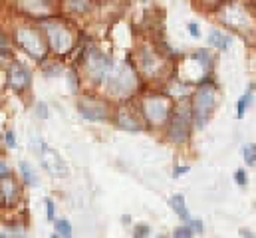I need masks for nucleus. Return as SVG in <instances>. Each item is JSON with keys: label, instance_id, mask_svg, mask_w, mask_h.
I'll list each match as a JSON object with an SVG mask.
<instances>
[{"label": "nucleus", "instance_id": "33", "mask_svg": "<svg viewBox=\"0 0 256 238\" xmlns=\"http://www.w3.org/2000/svg\"><path fill=\"white\" fill-rule=\"evenodd\" d=\"M36 114H38V118L40 119H48V116H50V110H48V106L46 104H36Z\"/></svg>", "mask_w": 256, "mask_h": 238}, {"label": "nucleus", "instance_id": "6", "mask_svg": "<svg viewBox=\"0 0 256 238\" xmlns=\"http://www.w3.org/2000/svg\"><path fill=\"white\" fill-rule=\"evenodd\" d=\"M192 125L194 123H192L191 104H187V102L175 104L173 106V112L169 116V121L165 125L167 127L169 141H173V143H185V141H189Z\"/></svg>", "mask_w": 256, "mask_h": 238}, {"label": "nucleus", "instance_id": "5", "mask_svg": "<svg viewBox=\"0 0 256 238\" xmlns=\"http://www.w3.org/2000/svg\"><path fill=\"white\" fill-rule=\"evenodd\" d=\"M108 86V94L114 96V98H122L126 100L129 98L135 90H137V84H139V72L133 68V66H128V62H122V64H114L112 72L108 74L106 82Z\"/></svg>", "mask_w": 256, "mask_h": 238}, {"label": "nucleus", "instance_id": "3", "mask_svg": "<svg viewBox=\"0 0 256 238\" xmlns=\"http://www.w3.org/2000/svg\"><path fill=\"white\" fill-rule=\"evenodd\" d=\"M82 58L78 60V64L84 68L88 80L94 84V86H102L108 78V74L112 72L114 68V58L106 52H102L98 46L94 44H88L82 48Z\"/></svg>", "mask_w": 256, "mask_h": 238}, {"label": "nucleus", "instance_id": "11", "mask_svg": "<svg viewBox=\"0 0 256 238\" xmlns=\"http://www.w3.org/2000/svg\"><path fill=\"white\" fill-rule=\"evenodd\" d=\"M4 74H6L4 86H6L12 94L22 96V94H26V92L32 88V80H34V76H32V70H30L24 62H20V60H12V62L6 66Z\"/></svg>", "mask_w": 256, "mask_h": 238}, {"label": "nucleus", "instance_id": "13", "mask_svg": "<svg viewBox=\"0 0 256 238\" xmlns=\"http://www.w3.org/2000/svg\"><path fill=\"white\" fill-rule=\"evenodd\" d=\"M16 10L22 16L40 22L44 18L60 14V4L58 0H16Z\"/></svg>", "mask_w": 256, "mask_h": 238}, {"label": "nucleus", "instance_id": "37", "mask_svg": "<svg viewBox=\"0 0 256 238\" xmlns=\"http://www.w3.org/2000/svg\"><path fill=\"white\" fill-rule=\"evenodd\" d=\"M0 48H8V36L0 30Z\"/></svg>", "mask_w": 256, "mask_h": 238}, {"label": "nucleus", "instance_id": "21", "mask_svg": "<svg viewBox=\"0 0 256 238\" xmlns=\"http://www.w3.org/2000/svg\"><path fill=\"white\" fill-rule=\"evenodd\" d=\"M208 44L212 46V48H216V50H228V46H230V36H226L222 30H210L208 32Z\"/></svg>", "mask_w": 256, "mask_h": 238}, {"label": "nucleus", "instance_id": "15", "mask_svg": "<svg viewBox=\"0 0 256 238\" xmlns=\"http://www.w3.org/2000/svg\"><path fill=\"white\" fill-rule=\"evenodd\" d=\"M20 178H16L14 173L6 175L4 178H0V198L4 208H14L20 198H22V186H20Z\"/></svg>", "mask_w": 256, "mask_h": 238}, {"label": "nucleus", "instance_id": "8", "mask_svg": "<svg viewBox=\"0 0 256 238\" xmlns=\"http://www.w3.org/2000/svg\"><path fill=\"white\" fill-rule=\"evenodd\" d=\"M30 145H32V149H34V153H36L40 165L44 167V171H46L48 175H52V177H56V178H62L68 175V165H66L62 155H60L54 147H50V145H48L44 139H40V137L30 139Z\"/></svg>", "mask_w": 256, "mask_h": 238}, {"label": "nucleus", "instance_id": "22", "mask_svg": "<svg viewBox=\"0 0 256 238\" xmlns=\"http://www.w3.org/2000/svg\"><path fill=\"white\" fill-rule=\"evenodd\" d=\"M250 102H252V86L248 88V92L236 102V118L242 119L244 118V114H246V110H248V106H250Z\"/></svg>", "mask_w": 256, "mask_h": 238}, {"label": "nucleus", "instance_id": "20", "mask_svg": "<svg viewBox=\"0 0 256 238\" xmlns=\"http://www.w3.org/2000/svg\"><path fill=\"white\" fill-rule=\"evenodd\" d=\"M0 236L2 238H30L28 228L20 222H8L0 228Z\"/></svg>", "mask_w": 256, "mask_h": 238}, {"label": "nucleus", "instance_id": "34", "mask_svg": "<svg viewBox=\"0 0 256 238\" xmlns=\"http://www.w3.org/2000/svg\"><path fill=\"white\" fill-rule=\"evenodd\" d=\"M187 224L191 226L194 234H202V230H204V228H202V220H198V218H191Z\"/></svg>", "mask_w": 256, "mask_h": 238}, {"label": "nucleus", "instance_id": "42", "mask_svg": "<svg viewBox=\"0 0 256 238\" xmlns=\"http://www.w3.org/2000/svg\"><path fill=\"white\" fill-rule=\"evenodd\" d=\"M157 238H169V236H163V234H161V236H157Z\"/></svg>", "mask_w": 256, "mask_h": 238}, {"label": "nucleus", "instance_id": "27", "mask_svg": "<svg viewBox=\"0 0 256 238\" xmlns=\"http://www.w3.org/2000/svg\"><path fill=\"white\" fill-rule=\"evenodd\" d=\"M192 236H194V232H192V228L189 224L177 226V228L173 230V238H192Z\"/></svg>", "mask_w": 256, "mask_h": 238}, {"label": "nucleus", "instance_id": "9", "mask_svg": "<svg viewBox=\"0 0 256 238\" xmlns=\"http://www.w3.org/2000/svg\"><path fill=\"white\" fill-rule=\"evenodd\" d=\"M220 8H222V12H220L222 22L228 28L236 30L240 36H248L256 28V20L252 18V14L248 12V6L234 2V4H224Z\"/></svg>", "mask_w": 256, "mask_h": 238}, {"label": "nucleus", "instance_id": "4", "mask_svg": "<svg viewBox=\"0 0 256 238\" xmlns=\"http://www.w3.org/2000/svg\"><path fill=\"white\" fill-rule=\"evenodd\" d=\"M139 110L147 127H157V125H167L169 116L173 112V106L167 94L159 92H149L139 100Z\"/></svg>", "mask_w": 256, "mask_h": 238}, {"label": "nucleus", "instance_id": "12", "mask_svg": "<svg viewBox=\"0 0 256 238\" xmlns=\"http://www.w3.org/2000/svg\"><path fill=\"white\" fill-rule=\"evenodd\" d=\"M112 119L116 121V125L124 131H143L147 125L143 121V116H141V110L135 102H122L118 108H114V114H112Z\"/></svg>", "mask_w": 256, "mask_h": 238}, {"label": "nucleus", "instance_id": "10", "mask_svg": "<svg viewBox=\"0 0 256 238\" xmlns=\"http://www.w3.org/2000/svg\"><path fill=\"white\" fill-rule=\"evenodd\" d=\"M78 114L86 121H92V123H106V121H112V114H114V108L112 104H108L106 100L102 98H96L92 94H84L78 98Z\"/></svg>", "mask_w": 256, "mask_h": 238}, {"label": "nucleus", "instance_id": "35", "mask_svg": "<svg viewBox=\"0 0 256 238\" xmlns=\"http://www.w3.org/2000/svg\"><path fill=\"white\" fill-rule=\"evenodd\" d=\"M187 32L191 34L192 38H198V36H200V30H198V24H196V22H189V24H187Z\"/></svg>", "mask_w": 256, "mask_h": 238}, {"label": "nucleus", "instance_id": "16", "mask_svg": "<svg viewBox=\"0 0 256 238\" xmlns=\"http://www.w3.org/2000/svg\"><path fill=\"white\" fill-rule=\"evenodd\" d=\"M94 0H64L60 4V12H66L70 16H84L92 10Z\"/></svg>", "mask_w": 256, "mask_h": 238}, {"label": "nucleus", "instance_id": "1", "mask_svg": "<svg viewBox=\"0 0 256 238\" xmlns=\"http://www.w3.org/2000/svg\"><path fill=\"white\" fill-rule=\"evenodd\" d=\"M36 24H38V28L42 30V34L46 38L50 56L66 58L78 48V44H80L78 32H76V28L72 26V22L68 18H62V14L44 18Z\"/></svg>", "mask_w": 256, "mask_h": 238}, {"label": "nucleus", "instance_id": "24", "mask_svg": "<svg viewBox=\"0 0 256 238\" xmlns=\"http://www.w3.org/2000/svg\"><path fill=\"white\" fill-rule=\"evenodd\" d=\"M66 78H68V84H70V90L74 92V94H78V90H80V72L76 70V68H70L68 72L64 74Z\"/></svg>", "mask_w": 256, "mask_h": 238}, {"label": "nucleus", "instance_id": "41", "mask_svg": "<svg viewBox=\"0 0 256 238\" xmlns=\"http://www.w3.org/2000/svg\"><path fill=\"white\" fill-rule=\"evenodd\" d=\"M0 208H4V204H2V198H0Z\"/></svg>", "mask_w": 256, "mask_h": 238}, {"label": "nucleus", "instance_id": "32", "mask_svg": "<svg viewBox=\"0 0 256 238\" xmlns=\"http://www.w3.org/2000/svg\"><path fill=\"white\" fill-rule=\"evenodd\" d=\"M10 173H12V169H10L8 161H6V157L0 155V178H4L6 175H10Z\"/></svg>", "mask_w": 256, "mask_h": 238}, {"label": "nucleus", "instance_id": "26", "mask_svg": "<svg viewBox=\"0 0 256 238\" xmlns=\"http://www.w3.org/2000/svg\"><path fill=\"white\" fill-rule=\"evenodd\" d=\"M44 210H46V220L48 222H54L56 220V204H54V198H50V196L44 198Z\"/></svg>", "mask_w": 256, "mask_h": 238}, {"label": "nucleus", "instance_id": "14", "mask_svg": "<svg viewBox=\"0 0 256 238\" xmlns=\"http://www.w3.org/2000/svg\"><path fill=\"white\" fill-rule=\"evenodd\" d=\"M163 54L155 46H143L139 52V76L147 80H157L163 72Z\"/></svg>", "mask_w": 256, "mask_h": 238}, {"label": "nucleus", "instance_id": "36", "mask_svg": "<svg viewBox=\"0 0 256 238\" xmlns=\"http://www.w3.org/2000/svg\"><path fill=\"white\" fill-rule=\"evenodd\" d=\"M189 171H191L189 165H179V167L173 171V177H181V175H185V173H189Z\"/></svg>", "mask_w": 256, "mask_h": 238}, {"label": "nucleus", "instance_id": "23", "mask_svg": "<svg viewBox=\"0 0 256 238\" xmlns=\"http://www.w3.org/2000/svg\"><path fill=\"white\" fill-rule=\"evenodd\" d=\"M54 230L60 238H72V222L68 218H56L54 220Z\"/></svg>", "mask_w": 256, "mask_h": 238}, {"label": "nucleus", "instance_id": "19", "mask_svg": "<svg viewBox=\"0 0 256 238\" xmlns=\"http://www.w3.org/2000/svg\"><path fill=\"white\" fill-rule=\"evenodd\" d=\"M66 74V68L64 64L60 60H54V58H48L46 62H42V76L44 78H60Z\"/></svg>", "mask_w": 256, "mask_h": 238}, {"label": "nucleus", "instance_id": "40", "mask_svg": "<svg viewBox=\"0 0 256 238\" xmlns=\"http://www.w3.org/2000/svg\"><path fill=\"white\" fill-rule=\"evenodd\" d=\"M52 238H60V236H58V234H56V232H54V234H52Z\"/></svg>", "mask_w": 256, "mask_h": 238}, {"label": "nucleus", "instance_id": "30", "mask_svg": "<svg viewBox=\"0 0 256 238\" xmlns=\"http://www.w3.org/2000/svg\"><path fill=\"white\" fill-rule=\"evenodd\" d=\"M2 141H4V145L8 147V149H16V135H14V131H4V135H2Z\"/></svg>", "mask_w": 256, "mask_h": 238}, {"label": "nucleus", "instance_id": "17", "mask_svg": "<svg viewBox=\"0 0 256 238\" xmlns=\"http://www.w3.org/2000/svg\"><path fill=\"white\" fill-rule=\"evenodd\" d=\"M169 206L175 210V214L187 224L189 220H191V214H189V208H187V202H185V196L183 194H173L171 198H169Z\"/></svg>", "mask_w": 256, "mask_h": 238}, {"label": "nucleus", "instance_id": "28", "mask_svg": "<svg viewBox=\"0 0 256 238\" xmlns=\"http://www.w3.org/2000/svg\"><path fill=\"white\" fill-rule=\"evenodd\" d=\"M14 60V54L10 48H0V70H6V66Z\"/></svg>", "mask_w": 256, "mask_h": 238}, {"label": "nucleus", "instance_id": "29", "mask_svg": "<svg viewBox=\"0 0 256 238\" xmlns=\"http://www.w3.org/2000/svg\"><path fill=\"white\" fill-rule=\"evenodd\" d=\"M149 234H151L149 224H135V228H133V238H149Z\"/></svg>", "mask_w": 256, "mask_h": 238}, {"label": "nucleus", "instance_id": "39", "mask_svg": "<svg viewBox=\"0 0 256 238\" xmlns=\"http://www.w3.org/2000/svg\"><path fill=\"white\" fill-rule=\"evenodd\" d=\"M122 222H124V224L131 222V216H129V214H124V216H122Z\"/></svg>", "mask_w": 256, "mask_h": 238}, {"label": "nucleus", "instance_id": "25", "mask_svg": "<svg viewBox=\"0 0 256 238\" xmlns=\"http://www.w3.org/2000/svg\"><path fill=\"white\" fill-rule=\"evenodd\" d=\"M242 157H244V163L248 165V167H252L256 163V145L254 143H246L244 147H242Z\"/></svg>", "mask_w": 256, "mask_h": 238}, {"label": "nucleus", "instance_id": "38", "mask_svg": "<svg viewBox=\"0 0 256 238\" xmlns=\"http://www.w3.org/2000/svg\"><path fill=\"white\" fill-rule=\"evenodd\" d=\"M240 234H242V238H254V234H250L246 228H242V230H240Z\"/></svg>", "mask_w": 256, "mask_h": 238}, {"label": "nucleus", "instance_id": "18", "mask_svg": "<svg viewBox=\"0 0 256 238\" xmlns=\"http://www.w3.org/2000/svg\"><path fill=\"white\" fill-rule=\"evenodd\" d=\"M18 173H20V180H22L26 186H38V184H40V178H38L34 167H32L28 161H20V163H18Z\"/></svg>", "mask_w": 256, "mask_h": 238}, {"label": "nucleus", "instance_id": "2", "mask_svg": "<svg viewBox=\"0 0 256 238\" xmlns=\"http://www.w3.org/2000/svg\"><path fill=\"white\" fill-rule=\"evenodd\" d=\"M12 42L38 64H42V62L50 58L46 38H44L42 30L38 28L36 22L34 24H18L12 32Z\"/></svg>", "mask_w": 256, "mask_h": 238}, {"label": "nucleus", "instance_id": "31", "mask_svg": "<svg viewBox=\"0 0 256 238\" xmlns=\"http://www.w3.org/2000/svg\"><path fill=\"white\" fill-rule=\"evenodd\" d=\"M234 182H236V184H240V186H246V182H248V175H246V171H244V169H236V171H234Z\"/></svg>", "mask_w": 256, "mask_h": 238}, {"label": "nucleus", "instance_id": "7", "mask_svg": "<svg viewBox=\"0 0 256 238\" xmlns=\"http://www.w3.org/2000/svg\"><path fill=\"white\" fill-rule=\"evenodd\" d=\"M214 106H216V90H214V86L208 84V82L198 84V88L194 90V94L191 98L192 123L196 127H204V123L208 121Z\"/></svg>", "mask_w": 256, "mask_h": 238}]
</instances>
